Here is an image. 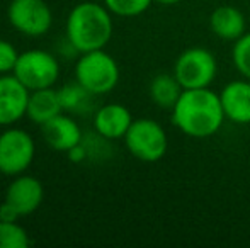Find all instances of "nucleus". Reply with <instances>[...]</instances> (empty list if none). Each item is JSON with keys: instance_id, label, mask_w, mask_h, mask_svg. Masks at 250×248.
I'll return each mask as SVG.
<instances>
[{"instance_id": "8", "label": "nucleus", "mask_w": 250, "mask_h": 248, "mask_svg": "<svg viewBox=\"0 0 250 248\" xmlns=\"http://www.w3.org/2000/svg\"><path fill=\"white\" fill-rule=\"evenodd\" d=\"M7 17L14 29L29 38L44 36L53 26V12L46 0H10Z\"/></svg>"}, {"instance_id": "12", "label": "nucleus", "mask_w": 250, "mask_h": 248, "mask_svg": "<svg viewBox=\"0 0 250 248\" xmlns=\"http://www.w3.org/2000/svg\"><path fill=\"white\" fill-rule=\"evenodd\" d=\"M225 117L235 124H250V80H231L220 92Z\"/></svg>"}, {"instance_id": "7", "label": "nucleus", "mask_w": 250, "mask_h": 248, "mask_svg": "<svg viewBox=\"0 0 250 248\" xmlns=\"http://www.w3.org/2000/svg\"><path fill=\"white\" fill-rule=\"evenodd\" d=\"M36 156V143L27 131L9 128L0 133V173L17 177L26 173Z\"/></svg>"}, {"instance_id": "1", "label": "nucleus", "mask_w": 250, "mask_h": 248, "mask_svg": "<svg viewBox=\"0 0 250 248\" xmlns=\"http://www.w3.org/2000/svg\"><path fill=\"white\" fill-rule=\"evenodd\" d=\"M220 94L204 89H184L175 106L172 107V124L194 139L214 136L225 123Z\"/></svg>"}, {"instance_id": "18", "label": "nucleus", "mask_w": 250, "mask_h": 248, "mask_svg": "<svg viewBox=\"0 0 250 248\" xmlns=\"http://www.w3.org/2000/svg\"><path fill=\"white\" fill-rule=\"evenodd\" d=\"M29 233L17 221H0V248H27L31 247Z\"/></svg>"}, {"instance_id": "14", "label": "nucleus", "mask_w": 250, "mask_h": 248, "mask_svg": "<svg viewBox=\"0 0 250 248\" xmlns=\"http://www.w3.org/2000/svg\"><path fill=\"white\" fill-rule=\"evenodd\" d=\"M209 27L216 38L233 43L247 33V19L238 7L220 5L211 12Z\"/></svg>"}, {"instance_id": "5", "label": "nucleus", "mask_w": 250, "mask_h": 248, "mask_svg": "<svg viewBox=\"0 0 250 248\" xmlns=\"http://www.w3.org/2000/svg\"><path fill=\"white\" fill-rule=\"evenodd\" d=\"M172 73L179 80L182 89H204V87H209L218 75L216 57L206 48H188L175 58Z\"/></svg>"}, {"instance_id": "17", "label": "nucleus", "mask_w": 250, "mask_h": 248, "mask_svg": "<svg viewBox=\"0 0 250 248\" xmlns=\"http://www.w3.org/2000/svg\"><path fill=\"white\" fill-rule=\"evenodd\" d=\"M58 95H60V102H62L63 111L70 114L90 113L94 107V97H97V95H94L92 92H89L83 85H80L77 80L60 87Z\"/></svg>"}, {"instance_id": "15", "label": "nucleus", "mask_w": 250, "mask_h": 248, "mask_svg": "<svg viewBox=\"0 0 250 248\" xmlns=\"http://www.w3.org/2000/svg\"><path fill=\"white\" fill-rule=\"evenodd\" d=\"M65 113L60 102L58 89L48 87V89L33 90L29 94V102H27V114L26 116L33 121L34 124L43 126L53 119L58 114Z\"/></svg>"}, {"instance_id": "13", "label": "nucleus", "mask_w": 250, "mask_h": 248, "mask_svg": "<svg viewBox=\"0 0 250 248\" xmlns=\"http://www.w3.org/2000/svg\"><path fill=\"white\" fill-rule=\"evenodd\" d=\"M92 121L97 134H101L102 138L109 139V141H114V139L125 138V134L128 133L129 126L135 119L131 116V111L126 106L111 102L99 107L94 113Z\"/></svg>"}, {"instance_id": "6", "label": "nucleus", "mask_w": 250, "mask_h": 248, "mask_svg": "<svg viewBox=\"0 0 250 248\" xmlns=\"http://www.w3.org/2000/svg\"><path fill=\"white\" fill-rule=\"evenodd\" d=\"M12 75L33 90L53 87L60 78V63L55 55L44 50H27L19 53Z\"/></svg>"}, {"instance_id": "11", "label": "nucleus", "mask_w": 250, "mask_h": 248, "mask_svg": "<svg viewBox=\"0 0 250 248\" xmlns=\"http://www.w3.org/2000/svg\"><path fill=\"white\" fill-rule=\"evenodd\" d=\"M41 134L50 148L68 153L83 141V133L72 116L62 113L41 126Z\"/></svg>"}, {"instance_id": "3", "label": "nucleus", "mask_w": 250, "mask_h": 248, "mask_svg": "<svg viewBox=\"0 0 250 248\" xmlns=\"http://www.w3.org/2000/svg\"><path fill=\"white\" fill-rule=\"evenodd\" d=\"M121 72L112 55L102 50L80 53L75 63V80L94 95H105L118 87Z\"/></svg>"}, {"instance_id": "2", "label": "nucleus", "mask_w": 250, "mask_h": 248, "mask_svg": "<svg viewBox=\"0 0 250 248\" xmlns=\"http://www.w3.org/2000/svg\"><path fill=\"white\" fill-rule=\"evenodd\" d=\"M112 33V14L104 3L80 2L70 10L66 17V43L75 53L102 50L109 44Z\"/></svg>"}, {"instance_id": "4", "label": "nucleus", "mask_w": 250, "mask_h": 248, "mask_svg": "<svg viewBox=\"0 0 250 248\" xmlns=\"http://www.w3.org/2000/svg\"><path fill=\"white\" fill-rule=\"evenodd\" d=\"M123 139L126 150L140 162L155 163L167 155V131L158 121L150 117H140L133 121Z\"/></svg>"}, {"instance_id": "23", "label": "nucleus", "mask_w": 250, "mask_h": 248, "mask_svg": "<svg viewBox=\"0 0 250 248\" xmlns=\"http://www.w3.org/2000/svg\"><path fill=\"white\" fill-rule=\"evenodd\" d=\"M153 2L160 3V5H177V3H181L182 0H153Z\"/></svg>"}, {"instance_id": "10", "label": "nucleus", "mask_w": 250, "mask_h": 248, "mask_svg": "<svg viewBox=\"0 0 250 248\" xmlns=\"http://www.w3.org/2000/svg\"><path fill=\"white\" fill-rule=\"evenodd\" d=\"M29 94L14 75H0V126H12L26 116Z\"/></svg>"}, {"instance_id": "22", "label": "nucleus", "mask_w": 250, "mask_h": 248, "mask_svg": "<svg viewBox=\"0 0 250 248\" xmlns=\"http://www.w3.org/2000/svg\"><path fill=\"white\" fill-rule=\"evenodd\" d=\"M21 216L16 212V209L10 208L5 201H2L0 204V221H17Z\"/></svg>"}, {"instance_id": "20", "label": "nucleus", "mask_w": 250, "mask_h": 248, "mask_svg": "<svg viewBox=\"0 0 250 248\" xmlns=\"http://www.w3.org/2000/svg\"><path fill=\"white\" fill-rule=\"evenodd\" d=\"M231 61H233L240 76L250 80V31L233 41L231 48Z\"/></svg>"}, {"instance_id": "16", "label": "nucleus", "mask_w": 250, "mask_h": 248, "mask_svg": "<svg viewBox=\"0 0 250 248\" xmlns=\"http://www.w3.org/2000/svg\"><path fill=\"white\" fill-rule=\"evenodd\" d=\"M182 92H184V89L175 78L174 73H157L148 85L151 102L162 109L172 111V107L175 106Z\"/></svg>"}, {"instance_id": "19", "label": "nucleus", "mask_w": 250, "mask_h": 248, "mask_svg": "<svg viewBox=\"0 0 250 248\" xmlns=\"http://www.w3.org/2000/svg\"><path fill=\"white\" fill-rule=\"evenodd\" d=\"M153 0H104V5L112 16L138 17L151 7Z\"/></svg>"}, {"instance_id": "9", "label": "nucleus", "mask_w": 250, "mask_h": 248, "mask_svg": "<svg viewBox=\"0 0 250 248\" xmlns=\"http://www.w3.org/2000/svg\"><path fill=\"white\" fill-rule=\"evenodd\" d=\"M43 199L44 187L41 180H38L33 175H26V173L14 177L12 182L7 186L5 195H3V201L10 208L16 209V212L21 218L36 212L40 206L43 204Z\"/></svg>"}, {"instance_id": "21", "label": "nucleus", "mask_w": 250, "mask_h": 248, "mask_svg": "<svg viewBox=\"0 0 250 248\" xmlns=\"http://www.w3.org/2000/svg\"><path fill=\"white\" fill-rule=\"evenodd\" d=\"M17 58H19V51L16 50V46L10 41L0 39V75L14 72Z\"/></svg>"}]
</instances>
